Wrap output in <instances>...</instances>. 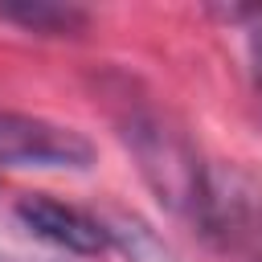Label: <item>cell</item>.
<instances>
[{
  "label": "cell",
  "instance_id": "6da1fadb",
  "mask_svg": "<svg viewBox=\"0 0 262 262\" xmlns=\"http://www.w3.org/2000/svg\"><path fill=\"white\" fill-rule=\"evenodd\" d=\"M119 127H123L119 135L131 147V156L139 160V172L151 184V192L168 209H176L209 229L217 188H213L196 147L184 139V131H176L160 111L131 106V102H127V115L119 119Z\"/></svg>",
  "mask_w": 262,
  "mask_h": 262
},
{
  "label": "cell",
  "instance_id": "7a4b0ae2",
  "mask_svg": "<svg viewBox=\"0 0 262 262\" xmlns=\"http://www.w3.org/2000/svg\"><path fill=\"white\" fill-rule=\"evenodd\" d=\"M94 147L82 131L37 119V115H12L0 111V164L12 168H90Z\"/></svg>",
  "mask_w": 262,
  "mask_h": 262
},
{
  "label": "cell",
  "instance_id": "3957f363",
  "mask_svg": "<svg viewBox=\"0 0 262 262\" xmlns=\"http://www.w3.org/2000/svg\"><path fill=\"white\" fill-rule=\"evenodd\" d=\"M16 217L33 237H41V242H49L57 250H70V254H102L111 246V229L98 217H90L86 209H74L66 201L41 196V192L20 196Z\"/></svg>",
  "mask_w": 262,
  "mask_h": 262
},
{
  "label": "cell",
  "instance_id": "277c9868",
  "mask_svg": "<svg viewBox=\"0 0 262 262\" xmlns=\"http://www.w3.org/2000/svg\"><path fill=\"white\" fill-rule=\"evenodd\" d=\"M0 20H12L20 29L45 33V37H70V33H82L90 16L74 4H41L37 0V4H4Z\"/></svg>",
  "mask_w": 262,
  "mask_h": 262
},
{
  "label": "cell",
  "instance_id": "5b68a950",
  "mask_svg": "<svg viewBox=\"0 0 262 262\" xmlns=\"http://www.w3.org/2000/svg\"><path fill=\"white\" fill-rule=\"evenodd\" d=\"M250 61H254V86L262 94V16H258V25L250 33Z\"/></svg>",
  "mask_w": 262,
  "mask_h": 262
}]
</instances>
